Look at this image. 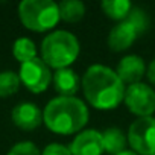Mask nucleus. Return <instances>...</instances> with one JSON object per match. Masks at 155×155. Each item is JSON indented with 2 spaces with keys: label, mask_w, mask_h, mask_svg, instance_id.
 <instances>
[{
  "label": "nucleus",
  "mask_w": 155,
  "mask_h": 155,
  "mask_svg": "<svg viewBox=\"0 0 155 155\" xmlns=\"http://www.w3.org/2000/svg\"><path fill=\"white\" fill-rule=\"evenodd\" d=\"M81 85L85 101L99 111L117 108L123 102L126 90L116 70L102 64H93L85 70Z\"/></svg>",
  "instance_id": "f257e3e1"
},
{
  "label": "nucleus",
  "mask_w": 155,
  "mask_h": 155,
  "mask_svg": "<svg viewBox=\"0 0 155 155\" xmlns=\"http://www.w3.org/2000/svg\"><path fill=\"white\" fill-rule=\"evenodd\" d=\"M88 119L87 104L76 96L53 97L43 110V123L49 131L59 135H71L84 131Z\"/></svg>",
  "instance_id": "f03ea898"
},
{
  "label": "nucleus",
  "mask_w": 155,
  "mask_h": 155,
  "mask_svg": "<svg viewBox=\"0 0 155 155\" xmlns=\"http://www.w3.org/2000/svg\"><path fill=\"white\" fill-rule=\"evenodd\" d=\"M79 52L81 44L76 35L64 29L47 34L40 46V58L55 70L68 68L78 59Z\"/></svg>",
  "instance_id": "7ed1b4c3"
},
{
  "label": "nucleus",
  "mask_w": 155,
  "mask_h": 155,
  "mask_svg": "<svg viewBox=\"0 0 155 155\" xmlns=\"http://www.w3.org/2000/svg\"><path fill=\"white\" fill-rule=\"evenodd\" d=\"M21 25L32 32H49L59 21L58 3L52 0H23L18 5Z\"/></svg>",
  "instance_id": "20e7f679"
},
{
  "label": "nucleus",
  "mask_w": 155,
  "mask_h": 155,
  "mask_svg": "<svg viewBox=\"0 0 155 155\" xmlns=\"http://www.w3.org/2000/svg\"><path fill=\"white\" fill-rule=\"evenodd\" d=\"M128 144L137 155L155 153V117L135 119L128 128Z\"/></svg>",
  "instance_id": "39448f33"
},
{
  "label": "nucleus",
  "mask_w": 155,
  "mask_h": 155,
  "mask_svg": "<svg viewBox=\"0 0 155 155\" xmlns=\"http://www.w3.org/2000/svg\"><path fill=\"white\" fill-rule=\"evenodd\" d=\"M18 76H20L21 84L31 93L40 94V93H44L52 84L53 71L40 56H37L28 62L20 64Z\"/></svg>",
  "instance_id": "423d86ee"
},
{
  "label": "nucleus",
  "mask_w": 155,
  "mask_h": 155,
  "mask_svg": "<svg viewBox=\"0 0 155 155\" xmlns=\"http://www.w3.org/2000/svg\"><path fill=\"white\" fill-rule=\"evenodd\" d=\"M123 104L131 114L137 116V119L152 117L155 113V90L144 82L128 85Z\"/></svg>",
  "instance_id": "0eeeda50"
},
{
  "label": "nucleus",
  "mask_w": 155,
  "mask_h": 155,
  "mask_svg": "<svg viewBox=\"0 0 155 155\" xmlns=\"http://www.w3.org/2000/svg\"><path fill=\"white\" fill-rule=\"evenodd\" d=\"M140 35L141 32L135 25H132L129 20H123L111 28L107 43L113 52H125L137 41Z\"/></svg>",
  "instance_id": "6e6552de"
},
{
  "label": "nucleus",
  "mask_w": 155,
  "mask_h": 155,
  "mask_svg": "<svg viewBox=\"0 0 155 155\" xmlns=\"http://www.w3.org/2000/svg\"><path fill=\"white\" fill-rule=\"evenodd\" d=\"M68 147L71 155H102V132L97 129H84L74 135Z\"/></svg>",
  "instance_id": "1a4fd4ad"
},
{
  "label": "nucleus",
  "mask_w": 155,
  "mask_h": 155,
  "mask_svg": "<svg viewBox=\"0 0 155 155\" xmlns=\"http://www.w3.org/2000/svg\"><path fill=\"white\" fill-rule=\"evenodd\" d=\"M12 123L23 131H34L43 123V110L32 102H21L12 108Z\"/></svg>",
  "instance_id": "9d476101"
},
{
  "label": "nucleus",
  "mask_w": 155,
  "mask_h": 155,
  "mask_svg": "<svg viewBox=\"0 0 155 155\" xmlns=\"http://www.w3.org/2000/svg\"><path fill=\"white\" fill-rule=\"evenodd\" d=\"M116 73L119 74V78L126 87L132 84H138L146 74L144 59L138 55H126L119 61Z\"/></svg>",
  "instance_id": "9b49d317"
},
{
  "label": "nucleus",
  "mask_w": 155,
  "mask_h": 155,
  "mask_svg": "<svg viewBox=\"0 0 155 155\" xmlns=\"http://www.w3.org/2000/svg\"><path fill=\"white\" fill-rule=\"evenodd\" d=\"M52 85H53V90L58 93V96L71 97V96H76L78 90L81 87V78L70 67L55 70L53 78H52Z\"/></svg>",
  "instance_id": "f8f14e48"
},
{
  "label": "nucleus",
  "mask_w": 155,
  "mask_h": 155,
  "mask_svg": "<svg viewBox=\"0 0 155 155\" xmlns=\"http://www.w3.org/2000/svg\"><path fill=\"white\" fill-rule=\"evenodd\" d=\"M128 137L120 128H107L102 131V147L110 155H117L126 150Z\"/></svg>",
  "instance_id": "ddd939ff"
},
{
  "label": "nucleus",
  "mask_w": 155,
  "mask_h": 155,
  "mask_svg": "<svg viewBox=\"0 0 155 155\" xmlns=\"http://www.w3.org/2000/svg\"><path fill=\"white\" fill-rule=\"evenodd\" d=\"M132 6L134 5L131 2H128V0H104V2L101 3L102 12L108 18H111L117 23L123 21L129 15Z\"/></svg>",
  "instance_id": "4468645a"
},
{
  "label": "nucleus",
  "mask_w": 155,
  "mask_h": 155,
  "mask_svg": "<svg viewBox=\"0 0 155 155\" xmlns=\"http://www.w3.org/2000/svg\"><path fill=\"white\" fill-rule=\"evenodd\" d=\"M59 18L65 23H78L85 15V5L81 0H64L58 3Z\"/></svg>",
  "instance_id": "2eb2a0df"
},
{
  "label": "nucleus",
  "mask_w": 155,
  "mask_h": 155,
  "mask_svg": "<svg viewBox=\"0 0 155 155\" xmlns=\"http://www.w3.org/2000/svg\"><path fill=\"white\" fill-rule=\"evenodd\" d=\"M37 52L38 50H37L35 43L31 38H26V37L15 40L14 44H12V55L20 64L37 58Z\"/></svg>",
  "instance_id": "dca6fc26"
},
{
  "label": "nucleus",
  "mask_w": 155,
  "mask_h": 155,
  "mask_svg": "<svg viewBox=\"0 0 155 155\" xmlns=\"http://www.w3.org/2000/svg\"><path fill=\"white\" fill-rule=\"evenodd\" d=\"M20 85H21V81H20L18 73H15L12 70L0 71V97L2 99L15 94L18 91Z\"/></svg>",
  "instance_id": "f3484780"
},
{
  "label": "nucleus",
  "mask_w": 155,
  "mask_h": 155,
  "mask_svg": "<svg viewBox=\"0 0 155 155\" xmlns=\"http://www.w3.org/2000/svg\"><path fill=\"white\" fill-rule=\"evenodd\" d=\"M125 20H129L132 25H135L141 34H144L149 29V25H150V20H149V15L146 14V11L138 8V6H132L129 15Z\"/></svg>",
  "instance_id": "a211bd4d"
},
{
  "label": "nucleus",
  "mask_w": 155,
  "mask_h": 155,
  "mask_svg": "<svg viewBox=\"0 0 155 155\" xmlns=\"http://www.w3.org/2000/svg\"><path fill=\"white\" fill-rule=\"evenodd\" d=\"M6 155H41V152H40V149L37 147L35 143L25 140V141L15 143V144L9 149V152H8Z\"/></svg>",
  "instance_id": "6ab92c4d"
},
{
  "label": "nucleus",
  "mask_w": 155,
  "mask_h": 155,
  "mask_svg": "<svg viewBox=\"0 0 155 155\" xmlns=\"http://www.w3.org/2000/svg\"><path fill=\"white\" fill-rule=\"evenodd\" d=\"M41 155H71V152H70V147L65 144L50 143L41 150Z\"/></svg>",
  "instance_id": "aec40b11"
},
{
  "label": "nucleus",
  "mask_w": 155,
  "mask_h": 155,
  "mask_svg": "<svg viewBox=\"0 0 155 155\" xmlns=\"http://www.w3.org/2000/svg\"><path fill=\"white\" fill-rule=\"evenodd\" d=\"M146 76L152 85H155V58L149 62V65L146 67Z\"/></svg>",
  "instance_id": "412c9836"
},
{
  "label": "nucleus",
  "mask_w": 155,
  "mask_h": 155,
  "mask_svg": "<svg viewBox=\"0 0 155 155\" xmlns=\"http://www.w3.org/2000/svg\"><path fill=\"white\" fill-rule=\"evenodd\" d=\"M117 155H137L134 150H131V149H126V150H123L122 153H117Z\"/></svg>",
  "instance_id": "4be33fe9"
},
{
  "label": "nucleus",
  "mask_w": 155,
  "mask_h": 155,
  "mask_svg": "<svg viewBox=\"0 0 155 155\" xmlns=\"http://www.w3.org/2000/svg\"><path fill=\"white\" fill-rule=\"evenodd\" d=\"M153 155H155V153H153Z\"/></svg>",
  "instance_id": "5701e85b"
}]
</instances>
